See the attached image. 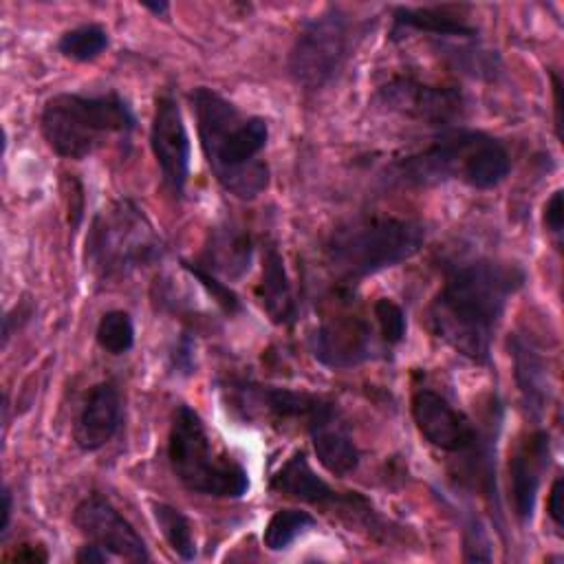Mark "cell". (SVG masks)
<instances>
[{"label":"cell","instance_id":"cell-1","mask_svg":"<svg viewBox=\"0 0 564 564\" xmlns=\"http://www.w3.org/2000/svg\"><path fill=\"white\" fill-rule=\"evenodd\" d=\"M524 282V269L509 260L476 256L447 262L427 308L432 333L469 361L489 364L498 322Z\"/></svg>","mask_w":564,"mask_h":564},{"label":"cell","instance_id":"cell-2","mask_svg":"<svg viewBox=\"0 0 564 564\" xmlns=\"http://www.w3.org/2000/svg\"><path fill=\"white\" fill-rule=\"evenodd\" d=\"M192 112L205 163L216 183L240 200H253L269 187V165L260 159L269 141V126L247 115L209 86L189 93Z\"/></svg>","mask_w":564,"mask_h":564},{"label":"cell","instance_id":"cell-3","mask_svg":"<svg viewBox=\"0 0 564 564\" xmlns=\"http://www.w3.org/2000/svg\"><path fill=\"white\" fill-rule=\"evenodd\" d=\"M509 172L511 154L507 145L498 137L463 123L436 130L421 150L388 165V178L410 187L460 181L474 189H491Z\"/></svg>","mask_w":564,"mask_h":564},{"label":"cell","instance_id":"cell-4","mask_svg":"<svg viewBox=\"0 0 564 564\" xmlns=\"http://www.w3.org/2000/svg\"><path fill=\"white\" fill-rule=\"evenodd\" d=\"M425 225L401 216H357L337 225L324 242L330 271L344 282H359L397 267L421 251Z\"/></svg>","mask_w":564,"mask_h":564},{"label":"cell","instance_id":"cell-5","mask_svg":"<svg viewBox=\"0 0 564 564\" xmlns=\"http://www.w3.org/2000/svg\"><path fill=\"white\" fill-rule=\"evenodd\" d=\"M137 128V115L119 93L84 95L57 93L40 112V132L46 145L62 159L82 161L97 152L110 137L128 139Z\"/></svg>","mask_w":564,"mask_h":564},{"label":"cell","instance_id":"cell-6","mask_svg":"<svg viewBox=\"0 0 564 564\" xmlns=\"http://www.w3.org/2000/svg\"><path fill=\"white\" fill-rule=\"evenodd\" d=\"M163 258V240L145 212L130 198L95 214L86 236V264L101 282L126 278Z\"/></svg>","mask_w":564,"mask_h":564},{"label":"cell","instance_id":"cell-7","mask_svg":"<svg viewBox=\"0 0 564 564\" xmlns=\"http://www.w3.org/2000/svg\"><path fill=\"white\" fill-rule=\"evenodd\" d=\"M167 460L174 478L192 494L212 498H242L249 491V474L236 458L218 452L200 414L176 405L167 432Z\"/></svg>","mask_w":564,"mask_h":564},{"label":"cell","instance_id":"cell-8","mask_svg":"<svg viewBox=\"0 0 564 564\" xmlns=\"http://www.w3.org/2000/svg\"><path fill=\"white\" fill-rule=\"evenodd\" d=\"M412 419L421 436L436 449L460 456V471L487 498L496 500V458L491 438L445 394L416 388L410 401Z\"/></svg>","mask_w":564,"mask_h":564},{"label":"cell","instance_id":"cell-9","mask_svg":"<svg viewBox=\"0 0 564 564\" xmlns=\"http://www.w3.org/2000/svg\"><path fill=\"white\" fill-rule=\"evenodd\" d=\"M357 35L355 20L337 4L306 18L286 59L293 84L304 90L326 88L344 70Z\"/></svg>","mask_w":564,"mask_h":564},{"label":"cell","instance_id":"cell-10","mask_svg":"<svg viewBox=\"0 0 564 564\" xmlns=\"http://www.w3.org/2000/svg\"><path fill=\"white\" fill-rule=\"evenodd\" d=\"M220 392L225 394L227 408L251 423H269L278 427L293 425L311 434L339 419L337 405L330 399L306 390L231 377L220 381Z\"/></svg>","mask_w":564,"mask_h":564},{"label":"cell","instance_id":"cell-11","mask_svg":"<svg viewBox=\"0 0 564 564\" xmlns=\"http://www.w3.org/2000/svg\"><path fill=\"white\" fill-rule=\"evenodd\" d=\"M372 104L436 130L458 126L467 110L465 95L456 86L427 84L410 75H397L381 84L372 95Z\"/></svg>","mask_w":564,"mask_h":564},{"label":"cell","instance_id":"cell-12","mask_svg":"<svg viewBox=\"0 0 564 564\" xmlns=\"http://www.w3.org/2000/svg\"><path fill=\"white\" fill-rule=\"evenodd\" d=\"M150 148L159 165L163 185L174 196H183L189 178L192 143L183 121L181 106L167 93L159 95L154 101V112L150 123Z\"/></svg>","mask_w":564,"mask_h":564},{"label":"cell","instance_id":"cell-13","mask_svg":"<svg viewBox=\"0 0 564 564\" xmlns=\"http://www.w3.org/2000/svg\"><path fill=\"white\" fill-rule=\"evenodd\" d=\"M73 524L86 542L101 546L112 557L148 562L150 551L137 529L101 494H88L73 509Z\"/></svg>","mask_w":564,"mask_h":564},{"label":"cell","instance_id":"cell-14","mask_svg":"<svg viewBox=\"0 0 564 564\" xmlns=\"http://www.w3.org/2000/svg\"><path fill=\"white\" fill-rule=\"evenodd\" d=\"M377 330L357 313H337L319 322L311 335L313 357L328 368H352L375 357Z\"/></svg>","mask_w":564,"mask_h":564},{"label":"cell","instance_id":"cell-15","mask_svg":"<svg viewBox=\"0 0 564 564\" xmlns=\"http://www.w3.org/2000/svg\"><path fill=\"white\" fill-rule=\"evenodd\" d=\"M269 487L278 494L297 498L328 511H348L355 516H372V505L357 491H335L322 476L313 471L304 449H295L271 476Z\"/></svg>","mask_w":564,"mask_h":564},{"label":"cell","instance_id":"cell-16","mask_svg":"<svg viewBox=\"0 0 564 564\" xmlns=\"http://www.w3.org/2000/svg\"><path fill=\"white\" fill-rule=\"evenodd\" d=\"M551 465V436L546 430L527 432L509 458V500L513 516L527 524L533 516L542 478Z\"/></svg>","mask_w":564,"mask_h":564},{"label":"cell","instance_id":"cell-17","mask_svg":"<svg viewBox=\"0 0 564 564\" xmlns=\"http://www.w3.org/2000/svg\"><path fill=\"white\" fill-rule=\"evenodd\" d=\"M123 419V405H121V392L115 381L104 379L95 383L77 412L75 425H73V441L82 452H97L104 445H108Z\"/></svg>","mask_w":564,"mask_h":564},{"label":"cell","instance_id":"cell-18","mask_svg":"<svg viewBox=\"0 0 564 564\" xmlns=\"http://www.w3.org/2000/svg\"><path fill=\"white\" fill-rule=\"evenodd\" d=\"M467 4H425V7H394L392 29L388 40L399 42L405 33L416 31L438 40H476L478 29L469 22Z\"/></svg>","mask_w":564,"mask_h":564},{"label":"cell","instance_id":"cell-19","mask_svg":"<svg viewBox=\"0 0 564 564\" xmlns=\"http://www.w3.org/2000/svg\"><path fill=\"white\" fill-rule=\"evenodd\" d=\"M253 260V240L245 227L234 223L218 225L209 229L200 258L196 260L214 275L242 278Z\"/></svg>","mask_w":564,"mask_h":564},{"label":"cell","instance_id":"cell-20","mask_svg":"<svg viewBox=\"0 0 564 564\" xmlns=\"http://www.w3.org/2000/svg\"><path fill=\"white\" fill-rule=\"evenodd\" d=\"M256 295L273 324L278 326L295 324L297 300L284 267V258L275 247V242H267L262 251V271H260V282L256 286Z\"/></svg>","mask_w":564,"mask_h":564},{"label":"cell","instance_id":"cell-21","mask_svg":"<svg viewBox=\"0 0 564 564\" xmlns=\"http://www.w3.org/2000/svg\"><path fill=\"white\" fill-rule=\"evenodd\" d=\"M509 348L513 357V377L520 390L522 405L529 412V416L540 419L551 394L546 361L538 352V348L522 335H513L509 339Z\"/></svg>","mask_w":564,"mask_h":564},{"label":"cell","instance_id":"cell-22","mask_svg":"<svg viewBox=\"0 0 564 564\" xmlns=\"http://www.w3.org/2000/svg\"><path fill=\"white\" fill-rule=\"evenodd\" d=\"M311 443L319 465L333 476H348L359 467V449L339 419L313 430Z\"/></svg>","mask_w":564,"mask_h":564},{"label":"cell","instance_id":"cell-23","mask_svg":"<svg viewBox=\"0 0 564 564\" xmlns=\"http://www.w3.org/2000/svg\"><path fill=\"white\" fill-rule=\"evenodd\" d=\"M150 509H152V518H154L156 527L161 529L170 549L185 562L194 560L196 557V538H194L189 518L181 509H176L167 502L152 500Z\"/></svg>","mask_w":564,"mask_h":564},{"label":"cell","instance_id":"cell-24","mask_svg":"<svg viewBox=\"0 0 564 564\" xmlns=\"http://www.w3.org/2000/svg\"><path fill=\"white\" fill-rule=\"evenodd\" d=\"M110 44L108 31L99 22H86L64 31L57 40V51L73 62H93Z\"/></svg>","mask_w":564,"mask_h":564},{"label":"cell","instance_id":"cell-25","mask_svg":"<svg viewBox=\"0 0 564 564\" xmlns=\"http://www.w3.org/2000/svg\"><path fill=\"white\" fill-rule=\"evenodd\" d=\"M315 524H317V520L313 518V513H308L304 509H280L267 522L264 533H262V544L269 551H284L297 538L308 533Z\"/></svg>","mask_w":564,"mask_h":564},{"label":"cell","instance_id":"cell-26","mask_svg":"<svg viewBox=\"0 0 564 564\" xmlns=\"http://www.w3.org/2000/svg\"><path fill=\"white\" fill-rule=\"evenodd\" d=\"M95 339L108 355H126L134 346V322L128 311H106L95 328Z\"/></svg>","mask_w":564,"mask_h":564},{"label":"cell","instance_id":"cell-27","mask_svg":"<svg viewBox=\"0 0 564 564\" xmlns=\"http://www.w3.org/2000/svg\"><path fill=\"white\" fill-rule=\"evenodd\" d=\"M372 317L377 324V335L386 346H397L405 339L408 319L405 311L390 297H379L372 304Z\"/></svg>","mask_w":564,"mask_h":564},{"label":"cell","instance_id":"cell-28","mask_svg":"<svg viewBox=\"0 0 564 564\" xmlns=\"http://www.w3.org/2000/svg\"><path fill=\"white\" fill-rule=\"evenodd\" d=\"M183 269L189 271L205 289L207 293L212 295V300H216V304L227 313V315H234L242 308L240 304V297L236 295V291L225 284L223 280H218V275H214L209 269H205L203 264H198L196 260H183Z\"/></svg>","mask_w":564,"mask_h":564},{"label":"cell","instance_id":"cell-29","mask_svg":"<svg viewBox=\"0 0 564 564\" xmlns=\"http://www.w3.org/2000/svg\"><path fill=\"white\" fill-rule=\"evenodd\" d=\"M170 370L181 375V377H189L194 372V337L189 330H183L172 350H170Z\"/></svg>","mask_w":564,"mask_h":564},{"label":"cell","instance_id":"cell-30","mask_svg":"<svg viewBox=\"0 0 564 564\" xmlns=\"http://www.w3.org/2000/svg\"><path fill=\"white\" fill-rule=\"evenodd\" d=\"M562 216H564V212H562V189H555V192L549 196V200L544 203V214H542V218H544L546 231H549L551 236H555L557 242H560V238H562Z\"/></svg>","mask_w":564,"mask_h":564},{"label":"cell","instance_id":"cell-31","mask_svg":"<svg viewBox=\"0 0 564 564\" xmlns=\"http://www.w3.org/2000/svg\"><path fill=\"white\" fill-rule=\"evenodd\" d=\"M562 494H564V480H562V476H557L553 480L551 489H549V496H546V513H549L553 527L557 529V533H562V524H564V520H562V513H564L562 511Z\"/></svg>","mask_w":564,"mask_h":564},{"label":"cell","instance_id":"cell-32","mask_svg":"<svg viewBox=\"0 0 564 564\" xmlns=\"http://www.w3.org/2000/svg\"><path fill=\"white\" fill-rule=\"evenodd\" d=\"M108 560H112V555L108 551H104L101 546L90 544V542L79 546V551L75 555V562H79V564H101V562H108Z\"/></svg>","mask_w":564,"mask_h":564},{"label":"cell","instance_id":"cell-33","mask_svg":"<svg viewBox=\"0 0 564 564\" xmlns=\"http://www.w3.org/2000/svg\"><path fill=\"white\" fill-rule=\"evenodd\" d=\"M2 518H0V538L7 535L9 524H11V516H13V494L9 489V485H2Z\"/></svg>","mask_w":564,"mask_h":564},{"label":"cell","instance_id":"cell-34","mask_svg":"<svg viewBox=\"0 0 564 564\" xmlns=\"http://www.w3.org/2000/svg\"><path fill=\"white\" fill-rule=\"evenodd\" d=\"M13 560H18V562H46V560H48V553L44 551V546L22 544V549L15 551Z\"/></svg>","mask_w":564,"mask_h":564},{"label":"cell","instance_id":"cell-35","mask_svg":"<svg viewBox=\"0 0 564 564\" xmlns=\"http://www.w3.org/2000/svg\"><path fill=\"white\" fill-rule=\"evenodd\" d=\"M143 9L152 11L154 15H165L170 11V4L167 2H141Z\"/></svg>","mask_w":564,"mask_h":564}]
</instances>
